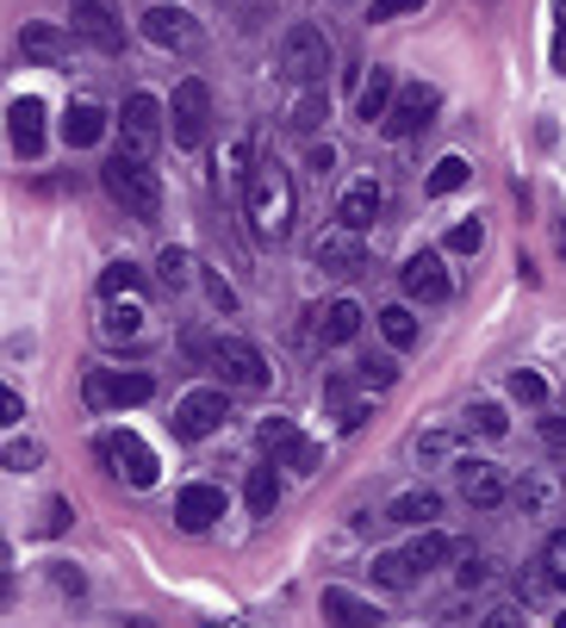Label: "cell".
<instances>
[{
	"instance_id": "6da1fadb",
	"label": "cell",
	"mask_w": 566,
	"mask_h": 628,
	"mask_svg": "<svg viewBox=\"0 0 566 628\" xmlns=\"http://www.w3.org/2000/svg\"><path fill=\"white\" fill-rule=\"evenodd\" d=\"M243 212H250V231L262 243H281L293 236V212H300V193H293V174L281 162H255L250 188H243Z\"/></svg>"
},
{
	"instance_id": "7a4b0ae2",
	"label": "cell",
	"mask_w": 566,
	"mask_h": 628,
	"mask_svg": "<svg viewBox=\"0 0 566 628\" xmlns=\"http://www.w3.org/2000/svg\"><path fill=\"white\" fill-rule=\"evenodd\" d=\"M188 355H200L205 367H219V379L231 393H267L274 386V367L255 343L243 336H188Z\"/></svg>"
},
{
	"instance_id": "3957f363",
	"label": "cell",
	"mask_w": 566,
	"mask_h": 628,
	"mask_svg": "<svg viewBox=\"0 0 566 628\" xmlns=\"http://www.w3.org/2000/svg\"><path fill=\"white\" fill-rule=\"evenodd\" d=\"M100 188H107V200L125 212V219H138V224H156L162 219V181H156V169L150 162H138V156H119L100 169Z\"/></svg>"
},
{
	"instance_id": "277c9868",
	"label": "cell",
	"mask_w": 566,
	"mask_h": 628,
	"mask_svg": "<svg viewBox=\"0 0 566 628\" xmlns=\"http://www.w3.org/2000/svg\"><path fill=\"white\" fill-rule=\"evenodd\" d=\"M274 63H281V75L293 88H324V75H331V38L317 32V26H286Z\"/></svg>"
},
{
	"instance_id": "5b68a950",
	"label": "cell",
	"mask_w": 566,
	"mask_h": 628,
	"mask_svg": "<svg viewBox=\"0 0 566 628\" xmlns=\"http://www.w3.org/2000/svg\"><path fill=\"white\" fill-rule=\"evenodd\" d=\"M150 393H156V379L143 367H88V379H81L88 411H131V405H150Z\"/></svg>"
},
{
	"instance_id": "8992f818",
	"label": "cell",
	"mask_w": 566,
	"mask_h": 628,
	"mask_svg": "<svg viewBox=\"0 0 566 628\" xmlns=\"http://www.w3.org/2000/svg\"><path fill=\"white\" fill-rule=\"evenodd\" d=\"M231 386H193V393H181L174 398V417H169V429L181 442H205V436H219L224 429V417H231Z\"/></svg>"
},
{
	"instance_id": "52a82bcc",
	"label": "cell",
	"mask_w": 566,
	"mask_h": 628,
	"mask_svg": "<svg viewBox=\"0 0 566 628\" xmlns=\"http://www.w3.org/2000/svg\"><path fill=\"white\" fill-rule=\"evenodd\" d=\"M205 131H212V88L200 75L174 81V100H169V138L174 150H200Z\"/></svg>"
},
{
	"instance_id": "ba28073f",
	"label": "cell",
	"mask_w": 566,
	"mask_h": 628,
	"mask_svg": "<svg viewBox=\"0 0 566 628\" xmlns=\"http://www.w3.org/2000/svg\"><path fill=\"white\" fill-rule=\"evenodd\" d=\"M138 26H143V38H150V44H156V50H174V57H200V50H205V26L188 13V7H169V0H156V7H150Z\"/></svg>"
},
{
	"instance_id": "9c48e42d",
	"label": "cell",
	"mask_w": 566,
	"mask_h": 628,
	"mask_svg": "<svg viewBox=\"0 0 566 628\" xmlns=\"http://www.w3.org/2000/svg\"><path fill=\"white\" fill-rule=\"evenodd\" d=\"M119 138H125V156L150 162L156 156V143L169 138V107L156 94H131L125 112H119Z\"/></svg>"
},
{
	"instance_id": "30bf717a",
	"label": "cell",
	"mask_w": 566,
	"mask_h": 628,
	"mask_svg": "<svg viewBox=\"0 0 566 628\" xmlns=\"http://www.w3.org/2000/svg\"><path fill=\"white\" fill-rule=\"evenodd\" d=\"M100 460H107L125 486H138V492L156 486V455H150V442L131 436V429H107V436H100Z\"/></svg>"
},
{
	"instance_id": "8fae6325",
	"label": "cell",
	"mask_w": 566,
	"mask_h": 628,
	"mask_svg": "<svg viewBox=\"0 0 566 628\" xmlns=\"http://www.w3.org/2000/svg\"><path fill=\"white\" fill-rule=\"evenodd\" d=\"M69 26H75L81 44H94L100 57H119L125 50V19L112 0H69Z\"/></svg>"
},
{
	"instance_id": "7c38bea8",
	"label": "cell",
	"mask_w": 566,
	"mask_h": 628,
	"mask_svg": "<svg viewBox=\"0 0 566 628\" xmlns=\"http://www.w3.org/2000/svg\"><path fill=\"white\" fill-rule=\"evenodd\" d=\"M436 107H442V94L429 88V81H405L398 88V100H393V112H386V138L393 143H405V138H417V131H429L436 125Z\"/></svg>"
},
{
	"instance_id": "4fadbf2b",
	"label": "cell",
	"mask_w": 566,
	"mask_h": 628,
	"mask_svg": "<svg viewBox=\"0 0 566 628\" xmlns=\"http://www.w3.org/2000/svg\"><path fill=\"white\" fill-rule=\"evenodd\" d=\"M398 286H405L411 305H448V293H455V281H448V267H442L436 250L405 255V267H398Z\"/></svg>"
},
{
	"instance_id": "5bb4252c",
	"label": "cell",
	"mask_w": 566,
	"mask_h": 628,
	"mask_svg": "<svg viewBox=\"0 0 566 628\" xmlns=\"http://www.w3.org/2000/svg\"><path fill=\"white\" fill-rule=\"evenodd\" d=\"M305 255H312V267H324V274H355V267H367V243H362V231H348V224L317 231L312 243H305Z\"/></svg>"
},
{
	"instance_id": "9a60e30c",
	"label": "cell",
	"mask_w": 566,
	"mask_h": 628,
	"mask_svg": "<svg viewBox=\"0 0 566 628\" xmlns=\"http://www.w3.org/2000/svg\"><path fill=\"white\" fill-rule=\"evenodd\" d=\"M455 492L473 504V510H498V504L511 498V479H504L498 460H473V455H461V460H455Z\"/></svg>"
},
{
	"instance_id": "2e32d148",
	"label": "cell",
	"mask_w": 566,
	"mask_h": 628,
	"mask_svg": "<svg viewBox=\"0 0 566 628\" xmlns=\"http://www.w3.org/2000/svg\"><path fill=\"white\" fill-rule=\"evenodd\" d=\"M19 50H26V63H69L75 57V26H57V19H32L26 32H19Z\"/></svg>"
},
{
	"instance_id": "e0dca14e",
	"label": "cell",
	"mask_w": 566,
	"mask_h": 628,
	"mask_svg": "<svg viewBox=\"0 0 566 628\" xmlns=\"http://www.w3.org/2000/svg\"><path fill=\"white\" fill-rule=\"evenodd\" d=\"M362 305H355V298H331V305H317L312 312V336L324 348H343V343H355V336H362Z\"/></svg>"
},
{
	"instance_id": "ac0fdd59",
	"label": "cell",
	"mask_w": 566,
	"mask_h": 628,
	"mask_svg": "<svg viewBox=\"0 0 566 628\" xmlns=\"http://www.w3.org/2000/svg\"><path fill=\"white\" fill-rule=\"evenodd\" d=\"M7 138H13V156H26V162L44 150V107L32 94L7 100Z\"/></svg>"
},
{
	"instance_id": "d6986e66",
	"label": "cell",
	"mask_w": 566,
	"mask_h": 628,
	"mask_svg": "<svg viewBox=\"0 0 566 628\" xmlns=\"http://www.w3.org/2000/svg\"><path fill=\"white\" fill-rule=\"evenodd\" d=\"M380 212H386V188H380L374 174H367V181H355V188L336 200V224H348V231H362V236L374 231Z\"/></svg>"
},
{
	"instance_id": "ffe728a7",
	"label": "cell",
	"mask_w": 566,
	"mask_h": 628,
	"mask_svg": "<svg viewBox=\"0 0 566 628\" xmlns=\"http://www.w3.org/2000/svg\"><path fill=\"white\" fill-rule=\"evenodd\" d=\"M219 517H224V492L219 486H205V479H200V486L174 492V523H181V529L200 535V529H212Z\"/></svg>"
},
{
	"instance_id": "44dd1931",
	"label": "cell",
	"mask_w": 566,
	"mask_h": 628,
	"mask_svg": "<svg viewBox=\"0 0 566 628\" xmlns=\"http://www.w3.org/2000/svg\"><path fill=\"white\" fill-rule=\"evenodd\" d=\"M355 386H362V374H331V379H324V411L336 417V429H362L367 411H374Z\"/></svg>"
},
{
	"instance_id": "7402d4cb",
	"label": "cell",
	"mask_w": 566,
	"mask_h": 628,
	"mask_svg": "<svg viewBox=\"0 0 566 628\" xmlns=\"http://www.w3.org/2000/svg\"><path fill=\"white\" fill-rule=\"evenodd\" d=\"M511 498H517L523 517H554V510H560V479H554L548 467H523V479L511 486Z\"/></svg>"
},
{
	"instance_id": "603a6c76",
	"label": "cell",
	"mask_w": 566,
	"mask_h": 628,
	"mask_svg": "<svg viewBox=\"0 0 566 628\" xmlns=\"http://www.w3.org/2000/svg\"><path fill=\"white\" fill-rule=\"evenodd\" d=\"M398 88H405V81H398L393 69H374V75L362 81V94H355V119H367V125H386V112H393Z\"/></svg>"
},
{
	"instance_id": "cb8c5ba5",
	"label": "cell",
	"mask_w": 566,
	"mask_h": 628,
	"mask_svg": "<svg viewBox=\"0 0 566 628\" xmlns=\"http://www.w3.org/2000/svg\"><path fill=\"white\" fill-rule=\"evenodd\" d=\"M436 517H442V492H429V486L398 492V498L386 504V523H398V529H429Z\"/></svg>"
},
{
	"instance_id": "d4e9b609",
	"label": "cell",
	"mask_w": 566,
	"mask_h": 628,
	"mask_svg": "<svg viewBox=\"0 0 566 628\" xmlns=\"http://www.w3.org/2000/svg\"><path fill=\"white\" fill-rule=\"evenodd\" d=\"M317 610L331 616L336 628H374V622H380V610H374V604H367V597H355V591H343V585H324Z\"/></svg>"
},
{
	"instance_id": "484cf974",
	"label": "cell",
	"mask_w": 566,
	"mask_h": 628,
	"mask_svg": "<svg viewBox=\"0 0 566 628\" xmlns=\"http://www.w3.org/2000/svg\"><path fill=\"white\" fill-rule=\"evenodd\" d=\"M138 336H143L138 298H100V343H138Z\"/></svg>"
},
{
	"instance_id": "4316f807",
	"label": "cell",
	"mask_w": 566,
	"mask_h": 628,
	"mask_svg": "<svg viewBox=\"0 0 566 628\" xmlns=\"http://www.w3.org/2000/svg\"><path fill=\"white\" fill-rule=\"evenodd\" d=\"M107 131H112V119L94 107V100H75V107L63 112V143H69V150H94Z\"/></svg>"
},
{
	"instance_id": "83f0119b",
	"label": "cell",
	"mask_w": 566,
	"mask_h": 628,
	"mask_svg": "<svg viewBox=\"0 0 566 628\" xmlns=\"http://www.w3.org/2000/svg\"><path fill=\"white\" fill-rule=\"evenodd\" d=\"M324 119H331V94H324V88H300V100L286 107V131H293V138H317Z\"/></svg>"
},
{
	"instance_id": "f1b7e54d",
	"label": "cell",
	"mask_w": 566,
	"mask_h": 628,
	"mask_svg": "<svg viewBox=\"0 0 566 628\" xmlns=\"http://www.w3.org/2000/svg\"><path fill=\"white\" fill-rule=\"evenodd\" d=\"M367 573H374V585H386V591H411L424 566L411 560V548H393V554H374V566H367Z\"/></svg>"
},
{
	"instance_id": "f546056e",
	"label": "cell",
	"mask_w": 566,
	"mask_h": 628,
	"mask_svg": "<svg viewBox=\"0 0 566 628\" xmlns=\"http://www.w3.org/2000/svg\"><path fill=\"white\" fill-rule=\"evenodd\" d=\"M281 460H262V467H250V486H243V498H250L255 517H274V504H281Z\"/></svg>"
},
{
	"instance_id": "4dcf8cb0",
	"label": "cell",
	"mask_w": 566,
	"mask_h": 628,
	"mask_svg": "<svg viewBox=\"0 0 566 628\" xmlns=\"http://www.w3.org/2000/svg\"><path fill=\"white\" fill-rule=\"evenodd\" d=\"M467 181H473V162H467V156H442L436 169H429L424 193H429V200H448V193H461Z\"/></svg>"
},
{
	"instance_id": "1f68e13d",
	"label": "cell",
	"mask_w": 566,
	"mask_h": 628,
	"mask_svg": "<svg viewBox=\"0 0 566 628\" xmlns=\"http://www.w3.org/2000/svg\"><path fill=\"white\" fill-rule=\"evenodd\" d=\"M380 336H386L393 348H417L424 324H417V312H411V305H386V312H380Z\"/></svg>"
},
{
	"instance_id": "d6a6232c",
	"label": "cell",
	"mask_w": 566,
	"mask_h": 628,
	"mask_svg": "<svg viewBox=\"0 0 566 628\" xmlns=\"http://www.w3.org/2000/svg\"><path fill=\"white\" fill-rule=\"evenodd\" d=\"M143 286H150V274H143L138 262H112L107 274H100V298H138Z\"/></svg>"
},
{
	"instance_id": "836d02e7",
	"label": "cell",
	"mask_w": 566,
	"mask_h": 628,
	"mask_svg": "<svg viewBox=\"0 0 566 628\" xmlns=\"http://www.w3.org/2000/svg\"><path fill=\"white\" fill-rule=\"evenodd\" d=\"M193 281H200V267H193V255H188V250H174V243H169V250L156 255V286L181 293V286H193Z\"/></svg>"
},
{
	"instance_id": "e575fe53",
	"label": "cell",
	"mask_w": 566,
	"mask_h": 628,
	"mask_svg": "<svg viewBox=\"0 0 566 628\" xmlns=\"http://www.w3.org/2000/svg\"><path fill=\"white\" fill-rule=\"evenodd\" d=\"M455 448H461V436H455V429H424V436L411 442V455L424 460V467H442V460L455 467V460H461Z\"/></svg>"
},
{
	"instance_id": "d590c367",
	"label": "cell",
	"mask_w": 566,
	"mask_h": 628,
	"mask_svg": "<svg viewBox=\"0 0 566 628\" xmlns=\"http://www.w3.org/2000/svg\"><path fill=\"white\" fill-rule=\"evenodd\" d=\"M255 442L267 448V460H281V455L300 448V429H293V417H262V424H255Z\"/></svg>"
},
{
	"instance_id": "8d00e7d4",
	"label": "cell",
	"mask_w": 566,
	"mask_h": 628,
	"mask_svg": "<svg viewBox=\"0 0 566 628\" xmlns=\"http://www.w3.org/2000/svg\"><path fill=\"white\" fill-rule=\"evenodd\" d=\"M467 429H473V436H486V442H498V436H511V417H504V405H492V398H473V405H467Z\"/></svg>"
},
{
	"instance_id": "74e56055",
	"label": "cell",
	"mask_w": 566,
	"mask_h": 628,
	"mask_svg": "<svg viewBox=\"0 0 566 628\" xmlns=\"http://www.w3.org/2000/svg\"><path fill=\"white\" fill-rule=\"evenodd\" d=\"M448 554H455V541H448V535H442V529H424V535H417V541H411V560L424 566V573H429V566H442V560H448Z\"/></svg>"
},
{
	"instance_id": "f35d334b",
	"label": "cell",
	"mask_w": 566,
	"mask_h": 628,
	"mask_svg": "<svg viewBox=\"0 0 566 628\" xmlns=\"http://www.w3.org/2000/svg\"><path fill=\"white\" fill-rule=\"evenodd\" d=\"M511 398H517V405H548V379L535 374V367H517V374H511Z\"/></svg>"
},
{
	"instance_id": "ab89813d",
	"label": "cell",
	"mask_w": 566,
	"mask_h": 628,
	"mask_svg": "<svg viewBox=\"0 0 566 628\" xmlns=\"http://www.w3.org/2000/svg\"><path fill=\"white\" fill-rule=\"evenodd\" d=\"M200 286H205V298H212V312H224V317H236V286L224 281L219 267H200Z\"/></svg>"
},
{
	"instance_id": "60d3db41",
	"label": "cell",
	"mask_w": 566,
	"mask_h": 628,
	"mask_svg": "<svg viewBox=\"0 0 566 628\" xmlns=\"http://www.w3.org/2000/svg\"><path fill=\"white\" fill-rule=\"evenodd\" d=\"M486 250V224L479 219H461L455 231H448V255H479Z\"/></svg>"
},
{
	"instance_id": "b9f144b4",
	"label": "cell",
	"mask_w": 566,
	"mask_h": 628,
	"mask_svg": "<svg viewBox=\"0 0 566 628\" xmlns=\"http://www.w3.org/2000/svg\"><path fill=\"white\" fill-rule=\"evenodd\" d=\"M38 460H44V448L32 436H7V473H32Z\"/></svg>"
},
{
	"instance_id": "7bdbcfd3",
	"label": "cell",
	"mask_w": 566,
	"mask_h": 628,
	"mask_svg": "<svg viewBox=\"0 0 566 628\" xmlns=\"http://www.w3.org/2000/svg\"><path fill=\"white\" fill-rule=\"evenodd\" d=\"M355 374H362V386H367V393H386V386L398 379V362H393V355H374V362H362Z\"/></svg>"
},
{
	"instance_id": "ee69618b",
	"label": "cell",
	"mask_w": 566,
	"mask_h": 628,
	"mask_svg": "<svg viewBox=\"0 0 566 628\" xmlns=\"http://www.w3.org/2000/svg\"><path fill=\"white\" fill-rule=\"evenodd\" d=\"M281 467H293V473H317V467H324V448L300 436V448H293V455H281Z\"/></svg>"
},
{
	"instance_id": "f6af8a7d",
	"label": "cell",
	"mask_w": 566,
	"mask_h": 628,
	"mask_svg": "<svg viewBox=\"0 0 566 628\" xmlns=\"http://www.w3.org/2000/svg\"><path fill=\"white\" fill-rule=\"evenodd\" d=\"M405 13H424V0H374V7H367V19H374V26H386V19H405Z\"/></svg>"
},
{
	"instance_id": "bcb514c9",
	"label": "cell",
	"mask_w": 566,
	"mask_h": 628,
	"mask_svg": "<svg viewBox=\"0 0 566 628\" xmlns=\"http://www.w3.org/2000/svg\"><path fill=\"white\" fill-rule=\"evenodd\" d=\"M548 579L566 591V529H554V535H548Z\"/></svg>"
},
{
	"instance_id": "7dc6e473",
	"label": "cell",
	"mask_w": 566,
	"mask_h": 628,
	"mask_svg": "<svg viewBox=\"0 0 566 628\" xmlns=\"http://www.w3.org/2000/svg\"><path fill=\"white\" fill-rule=\"evenodd\" d=\"M305 169H312L317 181H331V174H336V150H331V143H312V150H305Z\"/></svg>"
},
{
	"instance_id": "c3c4849f",
	"label": "cell",
	"mask_w": 566,
	"mask_h": 628,
	"mask_svg": "<svg viewBox=\"0 0 566 628\" xmlns=\"http://www.w3.org/2000/svg\"><path fill=\"white\" fill-rule=\"evenodd\" d=\"M455 579H461V585H467V591H473V585H486L492 573H486V560H479V554H461V566H455Z\"/></svg>"
},
{
	"instance_id": "681fc988",
	"label": "cell",
	"mask_w": 566,
	"mask_h": 628,
	"mask_svg": "<svg viewBox=\"0 0 566 628\" xmlns=\"http://www.w3.org/2000/svg\"><path fill=\"white\" fill-rule=\"evenodd\" d=\"M554 69L566 75V0H554Z\"/></svg>"
},
{
	"instance_id": "f907efd6",
	"label": "cell",
	"mask_w": 566,
	"mask_h": 628,
	"mask_svg": "<svg viewBox=\"0 0 566 628\" xmlns=\"http://www.w3.org/2000/svg\"><path fill=\"white\" fill-rule=\"evenodd\" d=\"M50 573H57V585H63L69 597H81V591H88V579H81V573H75V566H69V560H57V566H50Z\"/></svg>"
},
{
	"instance_id": "816d5d0a",
	"label": "cell",
	"mask_w": 566,
	"mask_h": 628,
	"mask_svg": "<svg viewBox=\"0 0 566 628\" xmlns=\"http://www.w3.org/2000/svg\"><path fill=\"white\" fill-rule=\"evenodd\" d=\"M63 529H69V504L50 498V504H44V535H63Z\"/></svg>"
},
{
	"instance_id": "f5cc1de1",
	"label": "cell",
	"mask_w": 566,
	"mask_h": 628,
	"mask_svg": "<svg viewBox=\"0 0 566 628\" xmlns=\"http://www.w3.org/2000/svg\"><path fill=\"white\" fill-rule=\"evenodd\" d=\"M542 442H548V448H566V417H548V424H542Z\"/></svg>"
},
{
	"instance_id": "db71d44e",
	"label": "cell",
	"mask_w": 566,
	"mask_h": 628,
	"mask_svg": "<svg viewBox=\"0 0 566 628\" xmlns=\"http://www.w3.org/2000/svg\"><path fill=\"white\" fill-rule=\"evenodd\" d=\"M479 628H523V616L511 610V604H504V610H492V616H486V622H479Z\"/></svg>"
},
{
	"instance_id": "11a10c76",
	"label": "cell",
	"mask_w": 566,
	"mask_h": 628,
	"mask_svg": "<svg viewBox=\"0 0 566 628\" xmlns=\"http://www.w3.org/2000/svg\"><path fill=\"white\" fill-rule=\"evenodd\" d=\"M7 424H26V398H19V386H7Z\"/></svg>"
},
{
	"instance_id": "9f6ffc18",
	"label": "cell",
	"mask_w": 566,
	"mask_h": 628,
	"mask_svg": "<svg viewBox=\"0 0 566 628\" xmlns=\"http://www.w3.org/2000/svg\"><path fill=\"white\" fill-rule=\"evenodd\" d=\"M554 628H566V616H554Z\"/></svg>"
}]
</instances>
